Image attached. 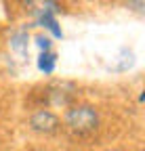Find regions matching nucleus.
<instances>
[{"label":"nucleus","instance_id":"nucleus-1","mask_svg":"<svg viewBox=\"0 0 145 151\" xmlns=\"http://www.w3.org/2000/svg\"><path fill=\"white\" fill-rule=\"evenodd\" d=\"M63 124L69 132H74L78 137L90 134V132H95L97 126H99V111L93 105H86V103L71 105L65 111Z\"/></svg>","mask_w":145,"mask_h":151},{"label":"nucleus","instance_id":"nucleus-2","mask_svg":"<svg viewBox=\"0 0 145 151\" xmlns=\"http://www.w3.org/2000/svg\"><path fill=\"white\" fill-rule=\"evenodd\" d=\"M30 130L38 134H55L57 130H61V120L48 109H38L30 116Z\"/></svg>","mask_w":145,"mask_h":151},{"label":"nucleus","instance_id":"nucleus-3","mask_svg":"<svg viewBox=\"0 0 145 151\" xmlns=\"http://www.w3.org/2000/svg\"><path fill=\"white\" fill-rule=\"evenodd\" d=\"M11 48L21 57V59H27V52H30V36L25 29H19L11 36Z\"/></svg>","mask_w":145,"mask_h":151},{"label":"nucleus","instance_id":"nucleus-4","mask_svg":"<svg viewBox=\"0 0 145 151\" xmlns=\"http://www.w3.org/2000/svg\"><path fill=\"white\" fill-rule=\"evenodd\" d=\"M36 65H38V69H40L44 76H50L53 71H55V67H57V52H53V50L40 52Z\"/></svg>","mask_w":145,"mask_h":151},{"label":"nucleus","instance_id":"nucleus-5","mask_svg":"<svg viewBox=\"0 0 145 151\" xmlns=\"http://www.w3.org/2000/svg\"><path fill=\"white\" fill-rule=\"evenodd\" d=\"M34 42H36V46L40 48V52L53 50V40H50V36H46V34H38L34 38Z\"/></svg>","mask_w":145,"mask_h":151},{"label":"nucleus","instance_id":"nucleus-6","mask_svg":"<svg viewBox=\"0 0 145 151\" xmlns=\"http://www.w3.org/2000/svg\"><path fill=\"white\" fill-rule=\"evenodd\" d=\"M103 151H118V149H103Z\"/></svg>","mask_w":145,"mask_h":151}]
</instances>
